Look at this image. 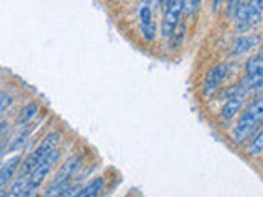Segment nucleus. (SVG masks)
I'll return each mask as SVG.
<instances>
[{"label": "nucleus", "mask_w": 263, "mask_h": 197, "mask_svg": "<svg viewBox=\"0 0 263 197\" xmlns=\"http://www.w3.org/2000/svg\"><path fill=\"white\" fill-rule=\"evenodd\" d=\"M263 117V98L257 97L255 101L250 104V107L247 109L240 120H238L237 127L234 128V142L235 143H242L247 138H250L255 131L260 128V122Z\"/></svg>", "instance_id": "f257e3e1"}, {"label": "nucleus", "mask_w": 263, "mask_h": 197, "mask_svg": "<svg viewBox=\"0 0 263 197\" xmlns=\"http://www.w3.org/2000/svg\"><path fill=\"white\" fill-rule=\"evenodd\" d=\"M60 140H61L60 131H53V133L46 135L43 138V142L38 145L36 150L31 151L27 156V160L23 161V164L20 166V174H30L31 169L35 168L38 163L43 161L46 156L54 150V148H58V145H60Z\"/></svg>", "instance_id": "f03ea898"}, {"label": "nucleus", "mask_w": 263, "mask_h": 197, "mask_svg": "<svg viewBox=\"0 0 263 197\" xmlns=\"http://www.w3.org/2000/svg\"><path fill=\"white\" fill-rule=\"evenodd\" d=\"M81 163H82L81 156L74 154L64 164H61V168L58 169L56 176L53 179V183H51V186L48 187V191L45 192V195H48V197L49 195H61L63 191L66 189V186L71 183L72 176L76 174L78 169L81 168Z\"/></svg>", "instance_id": "7ed1b4c3"}, {"label": "nucleus", "mask_w": 263, "mask_h": 197, "mask_svg": "<svg viewBox=\"0 0 263 197\" xmlns=\"http://www.w3.org/2000/svg\"><path fill=\"white\" fill-rule=\"evenodd\" d=\"M60 156H61L60 148H54V150L49 153L43 161L38 163L36 166L31 169V172L28 174V187H30V192L36 191V189L45 183V179L48 178L49 172H51L53 166L58 163V160H60Z\"/></svg>", "instance_id": "20e7f679"}, {"label": "nucleus", "mask_w": 263, "mask_h": 197, "mask_svg": "<svg viewBox=\"0 0 263 197\" xmlns=\"http://www.w3.org/2000/svg\"><path fill=\"white\" fill-rule=\"evenodd\" d=\"M164 13H163V22H161V33L164 38H171L173 33L176 31L181 15H183L184 8V0H168L164 4Z\"/></svg>", "instance_id": "39448f33"}, {"label": "nucleus", "mask_w": 263, "mask_h": 197, "mask_svg": "<svg viewBox=\"0 0 263 197\" xmlns=\"http://www.w3.org/2000/svg\"><path fill=\"white\" fill-rule=\"evenodd\" d=\"M227 69H229V66L220 63L208 71V74H205V77H204V86H202V94L205 98H211L219 92L222 82H224L227 76Z\"/></svg>", "instance_id": "423d86ee"}, {"label": "nucleus", "mask_w": 263, "mask_h": 197, "mask_svg": "<svg viewBox=\"0 0 263 197\" xmlns=\"http://www.w3.org/2000/svg\"><path fill=\"white\" fill-rule=\"evenodd\" d=\"M260 20H261V12L257 10L252 4H240L235 10V25L240 31L250 30L255 25H258Z\"/></svg>", "instance_id": "0eeeda50"}, {"label": "nucleus", "mask_w": 263, "mask_h": 197, "mask_svg": "<svg viewBox=\"0 0 263 197\" xmlns=\"http://www.w3.org/2000/svg\"><path fill=\"white\" fill-rule=\"evenodd\" d=\"M260 45V36L258 35H247V36H240L234 41L232 45V51L230 54L232 56H242L245 53L252 51L253 48H257Z\"/></svg>", "instance_id": "6e6552de"}, {"label": "nucleus", "mask_w": 263, "mask_h": 197, "mask_svg": "<svg viewBox=\"0 0 263 197\" xmlns=\"http://www.w3.org/2000/svg\"><path fill=\"white\" fill-rule=\"evenodd\" d=\"M140 22H142V33L145 40L152 41L155 40L156 35V27L152 20V7L150 4H143L142 8H140Z\"/></svg>", "instance_id": "1a4fd4ad"}, {"label": "nucleus", "mask_w": 263, "mask_h": 197, "mask_svg": "<svg viewBox=\"0 0 263 197\" xmlns=\"http://www.w3.org/2000/svg\"><path fill=\"white\" fill-rule=\"evenodd\" d=\"M20 163H22V156H13V158L2 164V168H0V187L7 186L13 179Z\"/></svg>", "instance_id": "9d476101"}, {"label": "nucleus", "mask_w": 263, "mask_h": 197, "mask_svg": "<svg viewBox=\"0 0 263 197\" xmlns=\"http://www.w3.org/2000/svg\"><path fill=\"white\" fill-rule=\"evenodd\" d=\"M242 102H243V97H230L227 98V102L224 104L220 110V119L224 122H230L235 115L242 110Z\"/></svg>", "instance_id": "9b49d317"}, {"label": "nucleus", "mask_w": 263, "mask_h": 197, "mask_svg": "<svg viewBox=\"0 0 263 197\" xmlns=\"http://www.w3.org/2000/svg\"><path fill=\"white\" fill-rule=\"evenodd\" d=\"M240 87L245 94H258L263 87V74H247L240 82Z\"/></svg>", "instance_id": "f8f14e48"}, {"label": "nucleus", "mask_w": 263, "mask_h": 197, "mask_svg": "<svg viewBox=\"0 0 263 197\" xmlns=\"http://www.w3.org/2000/svg\"><path fill=\"white\" fill-rule=\"evenodd\" d=\"M104 178H96L90 183H87L84 187H79V191L76 192L78 197H96L104 191Z\"/></svg>", "instance_id": "ddd939ff"}, {"label": "nucleus", "mask_w": 263, "mask_h": 197, "mask_svg": "<svg viewBox=\"0 0 263 197\" xmlns=\"http://www.w3.org/2000/svg\"><path fill=\"white\" fill-rule=\"evenodd\" d=\"M30 187H28V174H18L13 181V184L10 186V195L15 197H23V195H30Z\"/></svg>", "instance_id": "4468645a"}, {"label": "nucleus", "mask_w": 263, "mask_h": 197, "mask_svg": "<svg viewBox=\"0 0 263 197\" xmlns=\"http://www.w3.org/2000/svg\"><path fill=\"white\" fill-rule=\"evenodd\" d=\"M31 130H33V125L31 123H27V125H23V128L18 131V135H16L13 138V142L7 146V151H16V150H20V148L27 143V140L31 133Z\"/></svg>", "instance_id": "2eb2a0df"}, {"label": "nucleus", "mask_w": 263, "mask_h": 197, "mask_svg": "<svg viewBox=\"0 0 263 197\" xmlns=\"http://www.w3.org/2000/svg\"><path fill=\"white\" fill-rule=\"evenodd\" d=\"M38 110H40L38 104L36 102H30L27 107H23V109H22L18 119H16V123H18L20 127L27 125V123H31V120L38 115Z\"/></svg>", "instance_id": "dca6fc26"}, {"label": "nucleus", "mask_w": 263, "mask_h": 197, "mask_svg": "<svg viewBox=\"0 0 263 197\" xmlns=\"http://www.w3.org/2000/svg\"><path fill=\"white\" fill-rule=\"evenodd\" d=\"M250 138H252V143L249 148V153L253 156H260L263 151V131H261V128H258L257 131H255Z\"/></svg>", "instance_id": "f3484780"}, {"label": "nucleus", "mask_w": 263, "mask_h": 197, "mask_svg": "<svg viewBox=\"0 0 263 197\" xmlns=\"http://www.w3.org/2000/svg\"><path fill=\"white\" fill-rule=\"evenodd\" d=\"M247 74H263V63L260 56H253L247 61Z\"/></svg>", "instance_id": "a211bd4d"}, {"label": "nucleus", "mask_w": 263, "mask_h": 197, "mask_svg": "<svg viewBox=\"0 0 263 197\" xmlns=\"http://www.w3.org/2000/svg\"><path fill=\"white\" fill-rule=\"evenodd\" d=\"M13 104V95L10 92H0V117L10 109Z\"/></svg>", "instance_id": "6ab92c4d"}, {"label": "nucleus", "mask_w": 263, "mask_h": 197, "mask_svg": "<svg viewBox=\"0 0 263 197\" xmlns=\"http://www.w3.org/2000/svg\"><path fill=\"white\" fill-rule=\"evenodd\" d=\"M7 130H8V123L2 122L0 123V154H4L7 150V143H8V138H7Z\"/></svg>", "instance_id": "aec40b11"}, {"label": "nucleus", "mask_w": 263, "mask_h": 197, "mask_svg": "<svg viewBox=\"0 0 263 197\" xmlns=\"http://www.w3.org/2000/svg\"><path fill=\"white\" fill-rule=\"evenodd\" d=\"M199 2L201 0H184V8H183V12L186 15H193L197 8H199Z\"/></svg>", "instance_id": "412c9836"}, {"label": "nucleus", "mask_w": 263, "mask_h": 197, "mask_svg": "<svg viewBox=\"0 0 263 197\" xmlns=\"http://www.w3.org/2000/svg\"><path fill=\"white\" fill-rule=\"evenodd\" d=\"M240 4H242V0H229V13H235V10Z\"/></svg>", "instance_id": "4be33fe9"}, {"label": "nucleus", "mask_w": 263, "mask_h": 197, "mask_svg": "<svg viewBox=\"0 0 263 197\" xmlns=\"http://www.w3.org/2000/svg\"><path fill=\"white\" fill-rule=\"evenodd\" d=\"M255 8H257V10H260L261 12V0H252L250 2Z\"/></svg>", "instance_id": "5701e85b"}, {"label": "nucleus", "mask_w": 263, "mask_h": 197, "mask_svg": "<svg viewBox=\"0 0 263 197\" xmlns=\"http://www.w3.org/2000/svg\"><path fill=\"white\" fill-rule=\"evenodd\" d=\"M0 168H2V164H0Z\"/></svg>", "instance_id": "b1692460"}]
</instances>
